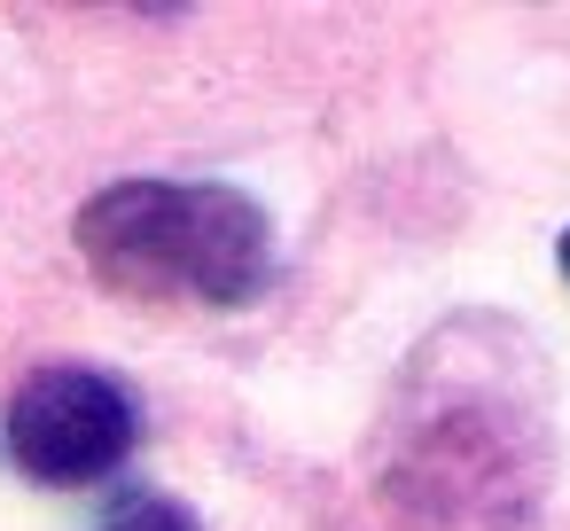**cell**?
I'll return each mask as SVG.
<instances>
[{
    "mask_svg": "<svg viewBox=\"0 0 570 531\" xmlns=\"http://www.w3.org/2000/svg\"><path fill=\"white\" fill-rule=\"evenodd\" d=\"M367 484L406 531H531L554 484L539 336L508 313L438 321L383 391Z\"/></svg>",
    "mask_w": 570,
    "mask_h": 531,
    "instance_id": "1",
    "label": "cell"
},
{
    "mask_svg": "<svg viewBox=\"0 0 570 531\" xmlns=\"http://www.w3.org/2000/svg\"><path fill=\"white\" fill-rule=\"evenodd\" d=\"M71 250L126 305L250 313L282 282V227L235 180H110L79 204Z\"/></svg>",
    "mask_w": 570,
    "mask_h": 531,
    "instance_id": "2",
    "label": "cell"
},
{
    "mask_svg": "<svg viewBox=\"0 0 570 531\" xmlns=\"http://www.w3.org/2000/svg\"><path fill=\"white\" fill-rule=\"evenodd\" d=\"M0 453L17 461V476H32L48 492L102 484L141 453V399L110 367L48 360L0 406Z\"/></svg>",
    "mask_w": 570,
    "mask_h": 531,
    "instance_id": "3",
    "label": "cell"
},
{
    "mask_svg": "<svg viewBox=\"0 0 570 531\" xmlns=\"http://www.w3.org/2000/svg\"><path fill=\"white\" fill-rule=\"evenodd\" d=\"M95 531H196V515H188L180 500H165V492H134V500H118Z\"/></svg>",
    "mask_w": 570,
    "mask_h": 531,
    "instance_id": "4",
    "label": "cell"
},
{
    "mask_svg": "<svg viewBox=\"0 0 570 531\" xmlns=\"http://www.w3.org/2000/svg\"><path fill=\"white\" fill-rule=\"evenodd\" d=\"M554 266H562V282H570V227L554 235Z\"/></svg>",
    "mask_w": 570,
    "mask_h": 531,
    "instance_id": "5",
    "label": "cell"
}]
</instances>
